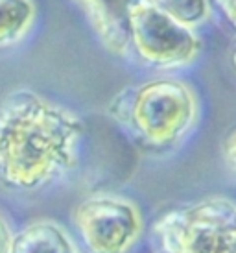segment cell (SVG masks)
Wrapping results in <instances>:
<instances>
[{
  "label": "cell",
  "instance_id": "9",
  "mask_svg": "<svg viewBox=\"0 0 236 253\" xmlns=\"http://www.w3.org/2000/svg\"><path fill=\"white\" fill-rule=\"evenodd\" d=\"M160 11L187 28L201 24L208 15V0H150Z\"/></svg>",
  "mask_w": 236,
  "mask_h": 253
},
{
  "label": "cell",
  "instance_id": "12",
  "mask_svg": "<svg viewBox=\"0 0 236 253\" xmlns=\"http://www.w3.org/2000/svg\"><path fill=\"white\" fill-rule=\"evenodd\" d=\"M216 4L227 17V21L236 28V0H216Z\"/></svg>",
  "mask_w": 236,
  "mask_h": 253
},
{
  "label": "cell",
  "instance_id": "4",
  "mask_svg": "<svg viewBox=\"0 0 236 253\" xmlns=\"http://www.w3.org/2000/svg\"><path fill=\"white\" fill-rule=\"evenodd\" d=\"M131 46L152 65L175 67L192 61L199 50V39L192 28L174 21L150 0H139L129 17Z\"/></svg>",
  "mask_w": 236,
  "mask_h": 253
},
{
  "label": "cell",
  "instance_id": "7",
  "mask_svg": "<svg viewBox=\"0 0 236 253\" xmlns=\"http://www.w3.org/2000/svg\"><path fill=\"white\" fill-rule=\"evenodd\" d=\"M9 253H78L54 222H35L11 239Z\"/></svg>",
  "mask_w": 236,
  "mask_h": 253
},
{
  "label": "cell",
  "instance_id": "1",
  "mask_svg": "<svg viewBox=\"0 0 236 253\" xmlns=\"http://www.w3.org/2000/svg\"><path fill=\"white\" fill-rule=\"evenodd\" d=\"M83 122L37 92L21 89L0 104V181L44 187L76 163Z\"/></svg>",
  "mask_w": 236,
  "mask_h": 253
},
{
  "label": "cell",
  "instance_id": "3",
  "mask_svg": "<svg viewBox=\"0 0 236 253\" xmlns=\"http://www.w3.org/2000/svg\"><path fill=\"white\" fill-rule=\"evenodd\" d=\"M236 225V205L208 198L164 214L155 225L166 253H216L223 233Z\"/></svg>",
  "mask_w": 236,
  "mask_h": 253
},
{
  "label": "cell",
  "instance_id": "8",
  "mask_svg": "<svg viewBox=\"0 0 236 253\" xmlns=\"http://www.w3.org/2000/svg\"><path fill=\"white\" fill-rule=\"evenodd\" d=\"M34 19L32 0H0V44L15 42L24 36Z\"/></svg>",
  "mask_w": 236,
  "mask_h": 253
},
{
  "label": "cell",
  "instance_id": "11",
  "mask_svg": "<svg viewBox=\"0 0 236 253\" xmlns=\"http://www.w3.org/2000/svg\"><path fill=\"white\" fill-rule=\"evenodd\" d=\"M223 154H225V159H227L231 169L236 170V129L227 137L225 148H223Z\"/></svg>",
  "mask_w": 236,
  "mask_h": 253
},
{
  "label": "cell",
  "instance_id": "10",
  "mask_svg": "<svg viewBox=\"0 0 236 253\" xmlns=\"http://www.w3.org/2000/svg\"><path fill=\"white\" fill-rule=\"evenodd\" d=\"M216 253H236V225L229 227L227 231L223 233Z\"/></svg>",
  "mask_w": 236,
  "mask_h": 253
},
{
  "label": "cell",
  "instance_id": "13",
  "mask_svg": "<svg viewBox=\"0 0 236 253\" xmlns=\"http://www.w3.org/2000/svg\"><path fill=\"white\" fill-rule=\"evenodd\" d=\"M9 246H11V233L0 216V253H9Z\"/></svg>",
  "mask_w": 236,
  "mask_h": 253
},
{
  "label": "cell",
  "instance_id": "5",
  "mask_svg": "<svg viewBox=\"0 0 236 253\" xmlns=\"http://www.w3.org/2000/svg\"><path fill=\"white\" fill-rule=\"evenodd\" d=\"M74 222L90 253H125L139 239V209L117 196H92L76 207Z\"/></svg>",
  "mask_w": 236,
  "mask_h": 253
},
{
  "label": "cell",
  "instance_id": "2",
  "mask_svg": "<svg viewBox=\"0 0 236 253\" xmlns=\"http://www.w3.org/2000/svg\"><path fill=\"white\" fill-rule=\"evenodd\" d=\"M113 117L152 146H170L192 126L197 102L192 89L177 80H152L122 91L111 104Z\"/></svg>",
  "mask_w": 236,
  "mask_h": 253
},
{
  "label": "cell",
  "instance_id": "6",
  "mask_svg": "<svg viewBox=\"0 0 236 253\" xmlns=\"http://www.w3.org/2000/svg\"><path fill=\"white\" fill-rule=\"evenodd\" d=\"M139 0H79L98 37L117 56L131 48L129 17Z\"/></svg>",
  "mask_w": 236,
  "mask_h": 253
},
{
  "label": "cell",
  "instance_id": "14",
  "mask_svg": "<svg viewBox=\"0 0 236 253\" xmlns=\"http://www.w3.org/2000/svg\"><path fill=\"white\" fill-rule=\"evenodd\" d=\"M233 63H235V67H236V44H235V48H233Z\"/></svg>",
  "mask_w": 236,
  "mask_h": 253
}]
</instances>
